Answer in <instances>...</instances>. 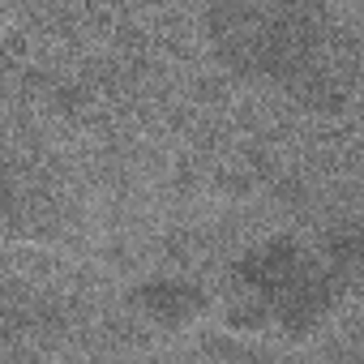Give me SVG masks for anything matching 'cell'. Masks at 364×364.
<instances>
[{
    "instance_id": "1",
    "label": "cell",
    "mask_w": 364,
    "mask_h": 364,
    "mask_svg": "<svg viewBox=\"0 0 364 364\" xmlns=\"http://www.w3.org/2000/svg\"><path fill=\"white\" fill-rule=\"evenodd\" d=\"M210 35L249 73L330 99L355 86V31L321 5H228L210 14Z\"/></svg>"
},
{
    "instance_id": "3",
    "label": "cell",
    "mask_w": 364,
    "mask_h": 364,
    "mask_svg": "<svg viewBox=\"0 0 364 364\" xmlns=\"http://www.w3.org/2000/svg\"><path fill=\"white\" fill-rule=\"evenodd\" d=\"M133 300H137L141 313L159 317L163 326L189 321V317H198V313L210 309V296H206L202 287L185 283V279H154V283H141V287L133 291Z\"/></svg>"
},
{
    "instance_id": "2",
    "label": "cell",
    "mask_w": 364,
    "mask_h": 364,
    "mask_svg": "<svg viewBox=\"0 0 364 364\" xmlns=\"http://www.w3.org/2000/svg\"><path fill=\"white\" fill-rule=\"evenodd\" d=\"M334 262L313 253L300 236H270L228 270L219 309L232 330L304 338L334 313Z\"/></svg>"
}]
</instances>
